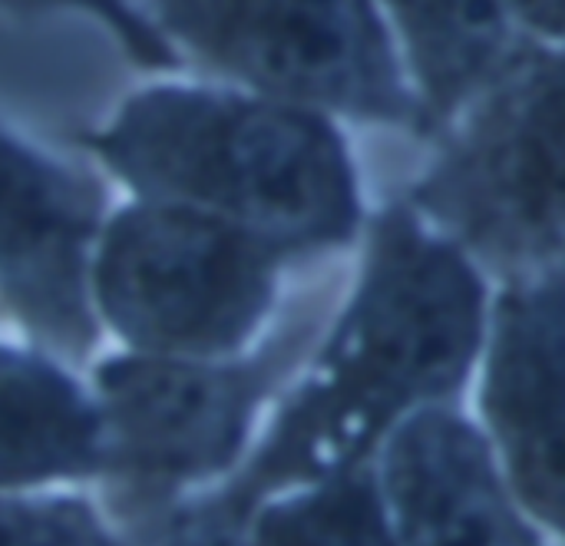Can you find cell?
I'll use <instances>...</instances> for the list:
<instances>
[{
    "label": "cell",
    "mask_w": 565,
    "mask_h": 546,
    "mask_svg": "<svg viewBox=\"0 0 565 546\" xmlns=\"http://www.w3.org/2000/svg\"><path fill=\"white\" fill-rule=\"evenodd\" d=\"M417 76L427 133L444 129L516 56L513 0H387Z\"/></svg>",
    "instance_id": "cell-11"
},
{
    "label": "cell",
    "mask_w": 565,
    "mask_h": 546,
    "mask_svg": "<svg viewBox=\"0 0 565 546\" xmlns=\"http://www.w3.org/2000/svg\"><path fill=\"white\" fill-rule=\"evenodd\" d=\"M513 10L540 33L565 40V0H513Z\"/></svg>",
    "instance_id": "cell-15"
},
{
    "label": "cell",
    "mask_w": 565,
    "mask_h": 546,
    "mask_svg": "<svg viewBox=\"0 0 565 546\" xmlns=\"http://www.w3.org/2000/svg\"><path fill=\"white\" fill-rule=\"evenodd\" d=\"M156 33L262 96L427 133L371 0H139Z\"/></svg>",
    "instance_id": "cell-5"
},
{
    "label": "cell",
    "mask_w": 565,
    "mask_h": 546,
    "mask_svg": "<svg viewBox=\"0 0 565 546\" xmlns=\"http://www.w3.org/2000/svg\"><path fill=\"white\" fill-rule=\"evenodd\" d=\"M483 414L523 504L565 537V272L510 275L500 292Z\"/></svg>",
    "instance_id": "cell-8"
},
{
    "label": "cell",
    "mask_w": 565,
    "mask_h": 546,
    "mask_svg": "<svg viewBox=\"0 0 565 546\" xmlns=\"http://www.w3.org/2000/svg\"><path fill=\"white\" fill-rule=\"evenodd\" d=\"M0 546H113L76 501H0Z\"/></svg>",
    "instance_id": "cell-13"
},
{
    "label": "cell",
    "mask_w": 565,
    "mask_h": 546,
    "mask_svg": "<svg viewBox=\"0 0 565 546\" xmlns=\"http://www.w3.org/2000/svg\"><path fill=\"white\" fill-rule=\"evenodd\" d=\"M139 199L182 202L255 235L281 262L358 235V176L315 106L199 86H152L83 136Z\"/></svg>",
    "instance_id": "cell-2"
},
{
    "label": "cell",
    "mask_w": 565,
    "mask_h": 546,
    "mask_svg": "<svg viewBox=\"0 0 565 546\" xmlns=\"http://www.w3.org/2000/svg\"><path fill=\"white\" fill-rule=\"evenodd\" d=\"M483 335L487 288L470 252L434 232L407 199L391 202L371 222L344 315L258 458L182 524L235 540L262 497L361 468L404 418L457 395Z\"/></svg>",
    "instance_id": "cell-1"
},
{
    "label": "cell",
    "mask_w": 565,
    "mask_h": 546,
    "mask_svg": "<svg viewBox=\"0 0 565 546\" xmlns=\"http://www.w3.org/2000/svg\"><path fill=\"white\" fill-rule=\"evenodd\" d=\"M3 7H17V10H53V7H73V10H86L96 20H103L113 36L119 40V46L149 70H172L179 66L169 40H162L156 33V27L129 3V0H0Z\"/></svg>",
    "instance_id": "cell-14"
},
{
    "label": "cell",
    "mask_w": 565,
    "mask_h": 546,
    "mask_svg": "<svg viewBox=\"0 0 565 546\" xmlns=\"http://www.w3.org/2000/svg\"><path fill=\"white\" fill-rule=\"evenodd\" d=\"M278 265L271 249L218 216L139 199L106 222L89 295L132 348L215 358L258 328Z\"/></svg>",
    "instance_id": "cell-4"
},
{
    "label": "cell",
    "mask_w": 565,
    "mask_h": 546,
    "mask_svg": "<svg viewBox=\"0 0 565 546\" xmlns=\"http://www.w3.org/2000/svg\"><path fill=\"white\" fill-rule=\"evenodd\" d=\"M103 192L0 129V295L20 322L63 355L96 342L89 308V245Z\"/></svg>",
    "instance_id": "cell-7"
},
{
    "label": "cell",
    "mask_w": 565,
    "mask_h": 546,
    "mask_svg": "<svg viewBox=\"0 0 565 546\" xmlns=\"http://www.w3.org/2000/svg\"><path fill=\"white\" fill-rule=\"evenodd\" d=\"M397 546H543L516 514L483 434L447 408L404 418L384 451Z\"/></svg>",
    "instance_id": "cell-9"
},
{
    "label": "cell",
    "mask_w": 565,
    "mask_h": 546,
    "mask_svg": "<svg viewBox=\"0 0 565 546\" xmlns=\"http://www.w3.org/2000/svg\"><path fill=\"white\" fill-rule=\"evenodd\" d=\"M404 196L507 275L565 272V50L516 53Z\"/></svg>",
    "instance_id": "cell-3"
},
{
    "label": "cell",
    "mask_w": 565,
    "mask_h": 546,
    "mask_svg": "<svg viewBox=\"0 0 565 546\" xmlns=\"http://www.w3.org/2000/svg\"><path fill=\"white\" fill-rule=\"evenodd\" d=\"M235 546H397L384 497L361 468L318 481L311 491L252 517Z\"/></svg>",
    "instance_id": "cell-12"
},
{
    "label": "cell",
    "mask_w": 565,
    "mask_h": 546,
    "mask_svg": "<svg viewBox=\"0 0 565 546\" xmlns=\"http://www.w3.org/2000/svg\"><path fill=\"white\" fill-rule=\"evenodd\" d=\"M298 348L301 332L245 365L146 351L106 361L96 375L103 471L136 497H159L225 471L238 458L262 395Z\"/></svg>",
    "instance_id": "cell-6"
},
{
    "label": "cell",
    "mask_w": 565,
    "mask_h": 546,
    "mask_svg": "<svg viewBox=\"0 0 565 546\" xmlns=\"http://www.w3.org/2000/svg\"><path fill=\"white\" fill-rule=\"evenodd\" d=\"M99 468V411L50 361L0 348V487Z\"/></svg>",
    "instance_id": "cell-10"
}]
</instances>
